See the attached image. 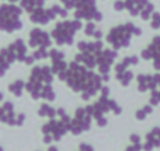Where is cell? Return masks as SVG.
I'll return each instance as SVG.
<instances>
[{"label":"cell","instance_id":"cell-1","mask_svg":"<svg viewBox=\"0 0 160 151\" xmlns=\"http://www.w3.org/2000/svg\"><path fill=\"white\" fill-rule=\"evenodd\" d=\"M22 14V8L16 6V3H3L0 4V31L14 32L22 27L20 20Z\"/></svg>","mask_w":160,"mask_h":151},{"label":"cell","instance_id":"cell-2","mask_svg":"<svg viewBox=\"0 0 160 151\" xmlns=\"http://www.w3.org/2000/svg\"><path fill=\"white\" fill-rule=\"evenodd\" d=\"M44 3V0H21V3H20V7L21 8H25L27 11H32V10H35L37 7H39V6Z\"/></svg>","mask_w":160,"mask_h":151},{"label":"cell","instance_id":"cell-3","mask_svg":"<svg viewBox=\"0 0 160 151\" xmlns=\"http://www.w3.org/2000/svg\"><path fill=\"white\" fill-rule=\"evenodd\" d=\"M21 87H22V83L17 81V83H14V84H11L10 87H8V90L13 94H16V95H20V94H21Z\"/></svg>","mask_w":160,"mask_h":151},{"label":"cell","instance_id":"cell-4","mask_svg":"<svg viewBox=\"0 0 160 151\" xmlns=\"http://www.w3.org/2000/svg\"><path fill=\"white\" fill-rule=\"evenodd\" d=\"M6 2H8V3H16V2H18V0H6Z\"/></svg>","mask_w":160,"mask_h":151},{"label":"cell","instance_id":"cell-5","mask_svg":"<svg viewBox=\"0 0 160 151\" xmlns=\"http://www.w3.org/2000/svg\"><path fill=\"white\" fill-rule=\"evenodd\" d=\"M2 99H3V94L0 92V101H2Z\"/></svg>","mask_w":160,"mask_h":151},{"label":"cell","instance_id":"cell-6","mask_svg":"<svg viewBox=\"0 0 160 151\" xmlns=\"http://www.w3.org/2000/svg\"><path fill=\"white\" fill-rule=\"evenodd\" d=\"M0 151H3V147H0Z\"/></svg>","mask_w":160,"mask_h":151}]
</instances>
